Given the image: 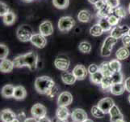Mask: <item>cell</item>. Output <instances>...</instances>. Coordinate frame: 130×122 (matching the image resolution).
<instances>
[{
  "instance_id": "cell-38",
  "label": "cell",
  "mask_w": 130,
  "mask_h": 122,
  "mask_svg": "<svg viewBox=\"0 0 130 122\" xmlns=\"http://www.w3.org/2000/svg\"><path fill=\"white\" fill-rule=\"evenodd\" d=\"M9 54V49L5 44H0V59L1 60L7 59V56Z\"/></svg>"
},
{
  "instance_id": "cell-50",
  "label": "cell",
  "mask_w": 130,
  "mask_h": 122,
  "mask_svg": "<svg viewBox=\"0 0 130 122\" xmlns=\"http://www.w3.org/2000/svg\"><path fill=\"white\" fill-rule=\"evenodd\" d=\"M24 122H38V120L35 117H29V118H27Z\"/></svg>"
},
{
  "instance_id": "cell-12",
  "label": "cell",
  "mask_w": 130,
  "mask_h": 122,
  "mask_svg": "<svg viewBox=\"0 0 130 122\" xmlns=\"http://www.w3.org/2000/svg\"><path fill=\"white\" fill-rule=\"evenodd\" d=\"M70 60L66 57H57L54 60V65L57 69L61 71H67L70 67Z\"/></svg>"
},
{
  "instance_id": "cell-31",
  "label": "cell",
  "mask_w": 130,
  "mask_h": 122,
  "mask_svg": "<svg viewBox=\"0 0 130 122\" xmlns=\"http://www.w3.org/2000/svg\"><path fill=\"white\" fill-rule=\"evenodd\" d=\"M53 4L57 9H66L70 4V0H53Z\"/></svg>"
},
{
  "instance_id": "cell-34",
  "label": "cell",
  "mask_w": 130,
  "mask_h": 122,
  "mask_svg": "<svg viewBox=\"0 0 130 122\" xmlns=\"http://www.w3.org/2000/svg\"><path fill=\"white\" fill-rule=\"evenodd\" d=\"M13 64H14L15 68H23L26 67L25 61H24V55H20L16 56L14 60H13Z\"/></svg>"
},
{
  "instance_id": "cell-33",
  "label": "cell",
  "mask_w": 130,
  "mask_h": 122,
  "mask_svg": "<svg viewBox=\"0 0 130 122\" xmlns=\"http://www.w3.org/2000/svg\"><path fill=\"white\" fill-rule=\"evenodd\" d=\"M78 49L83 54H89L91 51V44L88 42H82L79 44Z\"/></svg>"
},
{
  "instance_id": "cell-21",
  "label": "cell",
  "mask_w": 130,
  "mask_h": 122,
  "mask_svg": "<svg viewBox=\"0 0 130 122\" xmlns=\"http://www.w3.org/2000/svg\"><path fill=\"white\" fill-rule=\"evenodd\" d=\"M15 86L12 85H6L2 88L1 94L2 96L6 98H10L14 97V92H15Z\"/></svg>"
},
{
  "instance_id": "cell-56",
  "label": "cell",
  "mask_w": 130,
  "mask_h": 122,
  "mask_svg": "<svg viewBox=\"0 0 130 122\" xmlns=\"http://www.w3.org/2000/svg\"><path fill=\"white\" fill-rule=\"evenodd\" d=\"M12 122H20V121H19V120H18V119H16V120H15L14 121H12Z\"/></svg>"
},
{
  "instance_id": "cell-16",
  "label": "cell",
  "mask_w": 130,
  "mask_h": 122,
  "mask_svg": "<svg viewBox=\"0 0 130 122\" xmlns=\"http://www.w3.org/2000/svg\"><path fill=\"white\" fill-rule=\"evenodd\" d=\"M15 68L13 61L5 59V60H1L0 63V71L3 73H9L13 70V69Z\"/></svg>"
},
{
  "instance_id": "cell-9",
  "label": "cell",
  "mask_w": 130,
  "mask_h": 122,
  "mask_svg": "<svg viewBox=\"0 0 130 122\" xmlns=\"http://www.w3.org/2000/svg\"><path fill=\"white\" fill-rule=\"evenodd\" d=\"M97 105L103 112H104L105 114H107V113H109V112L111 109V107L115 105V103H114L112 98H102L101 100L99 101Z\"/></svg>"
},
{
  "instance_id": "cell-29",
  "label": "cell",
  "mask_w": 130,
  "mask_h": 122,
  "mask_svg": "<svg viewBox=\"0 0 130 122\" xmlns=\"http://www.w3.org/2000/svg\"><path fill=\"white\" fill-rule=\"evenodd\" d=\"M112 85H113V82H112V79H111V76H104L102 82L100 84L101 88L104 90H105V91H107V90H108L110 91V89Z\"/></svg>"
},
{
  "instance_id": "cell-3",
  "label": "cell",
  "mask_w": 130,
  "mask_h": 122,
  "mask_svg": "<svg viewBox=\"0 0 130 122\" xmlns=\"http://www.w3.org/2000/svg\"><path fill=\"white\" fill-rule=\"evenodd\" d=\"M117 42V39L113 38L112 36H108L104 40L100 50V55L103 57H108L111 56L113 46Z\"/></svg>"
},
{
  "instance_id": "cell-44",
  "label": "cell",
  "mask_w": 130,
  "mask_h": 122,
  "mask_svg": "<svg viewBox=\"0 0 130 122\" xmlns=\"http://www.w3.org/2000/svg\"><path fill=\"white\" fill-rule=\"evenodd\" d=\"M121 39H122V43L124 45V47H130V35L128 34L123 36Z\"/></svg>"
},
{
  "instance_id": "cell-58",
  "label": "cell",
  "mask_w": 130,
  "mask_h": 122,
  "mask_svg": "<svg viewBox=\"0 0 130 122\" xmlns=\"http://www.w3.org/2000/svg\"><path fill=\"white\" fill-rule=\"evenodd\" d=\"M128 102L130 103V94H129V96H128Z\"/></svg>"
},
{
  "instance_id": "cell-52",
  "label": "cell",
  "mask_w": 130,
  "mask_h": 122,
  "mask_svg": "<svg viewBox=\"0 0 130 122\" xmlns=\"http://www.w3.org/2000/svg\"><path fill=\"white\" fill-rule=\"evenodd\" d=\"M55 122H68V121H67V120H62L57 119V120H55Z\"/></svg>"
},
{
  "instance_id": "cell-5",
  "label": "cell",
  "mask_w": 130,
  "mask_h": 122,
  "mask_svg": "<svg viewBox=\"0 0 130 122\" xmlns=\"http://www.w3.org/2000/svg\"><path fill=\"white\" fill-rule=\"evenodd\" d=\"M24 61L25 65L28 67L30 70H35L37 67L38 62V56L36 52L30 51L24 55Z\"/></svg>"
},
{
  "instance_id": "cell-53",
  "label": "cell",
  "mask_w": 130,
  "mask_h": 122,
  "mask_svg": "<svg viewBox=\"0 0 130 122\" xmlns=\"http://www.w3.org/2000/svg\"><path fill=\"white\" fill-rule=\"evenodd\" d=\"M22 1L24 3H31V2H32L33 0H22Z\"/></svg>"
},
{
  "instance_id": "cell-59",
  "label": "cell",
  "mask_w": 130,
  "mask_h": 122,
  "mask_svg": "<svg viewBox=\"0 0 130 122\" xmlns=\"http://www.w3.org/2000/svg\"><path fill=\"white\" fill-rule=\"evenodd\" d=\"M128 34L130 35V29H129V31H128Z\"/></svg>"
},
{
  "instance_id": "cell-26",
  "label": "cell",
  "mask_w": 130,
  "mask_h": 122,
  "mask_svg": "<svg viewBox=\"0 0 130 122\" xmlns=\"http://www.w3.org/2000/svg\"><path fill=\"white\" fill-rule=\"evenodd\" d=\"M16 20V16L13 12H9L3 16V21L6 25H12Z\"/></svg>"
},
{
  "instance_id": "cell-43",
  "label": "cell",
  "mask_w": 130,
  "mask_h": 122,
  "mask_svg": "<svg viewBox=\"0 0 130 122\" xmlns=\"http://www.w3.org/2000/svg\"><path fill=\"white\" fill-rule=\"evenodd\" d=\"M99 70H100V66H98L95 64H92L91 65H89L88 69H87V71L90 73V75H91L93 73H95L96 72H98Z\"/></svg>"
},
{
  "instance_id": "cell-47",
  "label": "cell",
  "mask_w": 130,
  "mask_h": 122,
  "mask_svg": "<svg viewBox=\"0 0 130 122\" xmlns=\"http://www.w3.org/2000/svg\"><path fill=\"white\" fill-rule=\"evenodd\" d=\"M105 5H106V2H105V0H100V1L97 2V3L95 4V7L98 9V10H100V9H101L102 7H104Z\"/></svg>"
},
{
  "instance_id": "cell-39",
  "label": "cell",
  "mask_w": 130,
  "mask_h": 122,
  "mask_svg": "<svg viewBox=\"0 0 130 122\" xmlns=\"http://www.w3.org/2000/svg\"><path fill=\"white\" fill-rule=\"evenodd\" d=\"M114 14L116 16H117L119 18H120V19H122V18L126 17L127 12L123 7H118L114 9Z\"/></svg>"
},
{
  "instance_id": "cell-14",
  "label": "cell",
  "mask_w": 130,
  "mask_h": 122,
  "mask_svg": "<svg viewBox=\"0 0 130 122\" xmlns=\"http://www.w3.org/2000/svg\"><path fill=\"white\" fill-rule=\"evenodd\" d=\"M39 30H40V34L44 35V37H47V36L53 34V27L51 21L45 20V21L42 22L39 27Z\"/></svg>"
},
{
  "instance_id": "cell-37",
  "label": "cell",
  "mask_w": 130,
  "mask_h": 122,
  "mask_svg": "<svg viewBox=\"0 0 130 122\" xmlns=\"http://www.w3.org/2000/svg\"><path fill=\"white\" fill-rule=\"evenodd\" d=\"M111 79H112L113 84L116 83H124V76L121 72H116V73H113L112 76H111Z\"/></svg>"
},
{
  "instance_id": "cell-25",
  "label": "cell",
  "mask_w": 130,
  "mask_h": 122,
  "mask_svg": "<svg viewBox=\"0 0 130 122\" xmlns=\"http://www.w3.org/2000/svg\"><path fill=\"white\" fill-rule=\"evenodd\" d=\"M100 71L104 76H111L113 74V71L111 69L109 62H103L100 65Z\"/></svg>"
},
{
  "instance_id": "cell-19",
  "label": "cell",
  "mask_w": 130,
  "mask_h": 122,
  "mask_svg": "<svg viewBox=\"0 0 130 122\" xmlns=\"http://www.w3.org/2000/svg\"><path fill=\"white\" fill-rule=\"evenodd\" d=\"M70 116V111L66 107H58L56 111V117L57 119L66 120Z\"/></svg>"
},
{
  "instance_id": "cell-55",
  "label": "cell",
  "mask_w": 130,
  "mask_h": 122,
  "mask_svg": "<svg viewBox=\"0 0 130 122\" xmlns=\"http://www.w3.org/2000/svg\"><path fill=\"white\" fill-rule=\"evenodd\" d=\"M116 122H125V121H124V119H122V120H119L118 121H116Z\"/></svg>"
},
{
  "instance_id": "cell-6",
  "label": "cell",
  "mask_w": 130,
  "mask_h": 122,
  "mask_svg": "<svg viewBox=\"0 0 130 122\" xmlns=\"http://www.w3.org/2000/svg\"><path fill=\"white\" fill-rule=\"evenodd\" d=\"M73 102V96L70 92H61L57 98L58 107H67L70 105Z\"/></svg>"
},
{
  "instance_id": "cell-57",
  "label": "cell",
  "mask_w": 130,
  "mask_h": 122,
  "mask_svg": "<svg viewBox=\"0 0 130 122\" xmlns=\"http://www.w3.org/2000/svg\"><path fill=\"white\" fill-rule=\"evenodd\" d=\"M128 12L130 13V3H129V5H128Z\"/></svg>"
},
{
  "instance_id": "cell-42",
  "label": "cell",
  "mask_w": 130,
  "mask_h": 122,
  "mask_svg": "<svg viewBox=\"0 0 130 122\" xmlns=\"http://www.w3.org/2000/svg\"><path fill=\"white\" fill-rule=\"evenodd\" d=\"M106 4L112 9L118 7L120 5V0H105Z\"/></svg>"
},
{
  "instance_id": "cell-20",
  "label": "cell",
  "mask_w": 130,
  "mask_h": 122,
  "mask_svg": "<svg viewBox=\"0 0 130 122\" xmlns=\"http://www.w3.org/2000/svg\"><path fill=\"white\" fill-rule=\"evenodd\" d=\"M113 13H114V9H112L106 4L104 7H102L100 10H98L97 16L100 17V19L101 18H108L111 15H112Z\"/></svg>"
},
{
  "instance_id": "cell-46",
  "label": "cell",
  "mask_w": 130,
  "mask_h": 122,
  "mask_svg": "<svg viewBox=\"0 0 130 122\" xmlns=\"http://www.w3.org/2000/svg\"><path fill=\"white\" fill-rule=\"evenodd\" d=\"M17 119L19 120L20 122H24V121L27 119L25 112H20V113L17 115Z\"/></svg>"
},
{
  "instance_id": "cell-7",
  "label": "cell",
  "mask_w": 130,
  "mask_h": 122,
  "mask_svg": "<svg viewBox=\"0 0 130 122\" xmlns=\"http://www.w3.org/2000/svg\"><path fill=\"white\" fill-rule=\"evenodd\" d=\"M31 113L32 116L37 119H41L43 117L46 116L47 114V109L41 103H36L32 107L31 109Z\"/></svg>"
},
{
  "instance_id": "cell-32",
  "label": "cell",
  "mask_w": 130,
  "mask_h": 122,
  "mask_svg": "<svg viewBox=\"0 0 130 122\" xmlns=\"http://www.w3.org/2000/svg\"><path fill=\"white\" fill-rule=\"evenodd\" d=\"M99 25L101 26V28L104 30V32H108V31L111 30V26L109 23L107 18H101V19L99 20Z\"/></svg>"
},
{
  "instance_id": "cell-45",
  "label": "cell",
  "mask_w": 130,
  "mask_h": 122,
  "mask_svg": "<svg viewBox=\"0 0 130 122\" xmlns=\"http://www.w3.org/2000/svg\"><path fill=\"white\" fill-rule=\"evenodd\" d=\"M57 93H58V88L55 85V86H54V87H53L50 91H49V92L48 93L47 96H48V98H53L56 97V95L57 94Z\"/></svg>"
},
{
  "instance_id": "cell-41",
  "label": "cell",
  "mask_w": 130,
  "mask_h": 122,
  "mask_svg": "<svg viewBox=\"0 0 130 122\" xmlns=\"http://www.w3.org/2000/svg\"><path fill=\"white\" fill-rule=\"evenodd\" d=\"M9 12H10V9L7 4L3 2L0 3V16H4Z\"/></svg>"
},
{
  "instance_id": "cell-23",
  "label": "cell",
  "mask_w": 130,
  "mask_h": 122,
  "mask_svg": "<svg viewBox=\"0 0 130 122\" xmlns=\"http://www.w3.org/2000/svg\"><path fill=\"white\" fill-rule=\"evenodd\" d=\"M130 56V51L126 47H122L117 50V51L116 53V59L119 60H124L128 59Z\"/></svg>"
},
{
  "instance_id": "cell-24",
  "label": "cell",
  "mask_w": 130,
  "mask_h": 122,
  "mask_svg": "<svg viewBox=\"0 0 130 122\" xmlns=\"http://www.w3.org/2000/svg\"><path fill=\"white\" fill-rule=\"evenodd\" d=\"M27 96V91L24 86H16L15 88V92H14V97L17 100H23Z\"/></svg>"
},
{
  "instance_id": "cell-18",
  "label": "cell",
  "mask_w": 130,
  "mask_h": 122,
  "mask_svg": "<svg viewBox=\"0 0 130 122\" xmlns=\"http://www.w3.org/2000/svg\"><path fill=\"white\" fill-rule=\"evenodd\" d=\"M61 80L66 85H73L75 83L77 78L75 77V76L73 74V73L63 71V73H61Z\"/></svg>"
},
{
  "instance_id": "cell-2",
  "label": "cell",
  "mask_w": 130,
  "mask_h": 122,
  "mask_svg": "<svg viewBox=\"0 0 130 122\" xmlns=\"http://www.w3.org/2000/svg\"><path fill=\"white\" fill-rule=\"evenodd\" d=\"M33 34H33L32 28L28 25H20L19 28L17 29V31H16L17 38L23 42L31 41V38H32Z\"/></svg>"
},
{
  "instance_id": "cell-51",
  "label": "cell",
  "mask_w": 130,
  "mask_h": 122,
  "mask_svg": "<svg viewBox=\"0 0 130 122\" xmlns=\"http://www.w3.org/2000/svg\"><path fill=\"white\" fill-rule=\"evenodd\" d=\"M99 1H100V0H88V2L90 3H91V4H95Z\"/></svg>"
},
{
  "instance_id": "cell-48",
  "label": "cell",
  "mask_w": 130,
  "mask_h": 122,
  "mask_svg": "<svg viewBox=\"0 0 130 122\" xmlns=\"http://www.w3.org/2000/svg\"><path fill=\"white\" fill-rule=\"evenodd\" d=\"M124 84V87H125V90H126V91L130 93V77L125 79Z\"/></svg>"
},
{
  "instance_id": "cell-10",
  "label": "cell",
  "mask_w": 130,
  "mask_h": 122,
  "mask_svg": "<svg viewBox=\"0 0 130 122\" xmlns=\"http://www.w3.org/2000/svg\"><path fill=\"white\" fill-rule=\"evenodd\" d=\"M30 42L35 47H37L38 48H44L47 44V39L41 34H34L32 38H31Z\"/></svg>"
},
{
  "instance_id": "cell-1",
  "label": "cell",
  "mask_w": 130,
  "mask_h": 122,
  "mask_svg": "<svg viewBox=\"0 0 130 122\" xmlns=\"http://www.w3.org/2000/svg\"><path fill=\"white\" fill-rule=\"evenodd\" d=\"M34 86L36 90L41 94H48L53 87L55 86V82L51 77L47 76H39L35 81Z\"/></svg>"
},
{
  "instance_id": "cell-17",
  "label": "cell",
  "mask_w": 130,
  "mask_h": 122,
  "mask_svg": "<svg viewBox=\"0 0 130 122\" xmlns=\"http://www.w3.org/2000/svg\"><path fill=\"white\" fill-rule=\"evenodd\" d=\"M109 114L111 116V122H116L119 120L124 119L123 114L120 112V109L116 105H114L112 107H111V109L109 112Z\"/></svg>"
},
{
  "instance_id": "cell-4",
  "label": "cell",
  "mask_w": 130,
  "mask_h": 122,
  "mask_svg": "<svg viewBox=\"0 0 130 122\" xmlns=\"http://www.w3.org/2000/svg\"><path fill=\"white\" fill-rule=\"evenodd\" d=\"M75 25V20L71 16H62L58 20V29L61 32H69Z\"/></svg>"
},
{
  "instance_id": "cell-35",
  "label": "cell",
  "mask_w": 130,
  "mask_h": 122,
  "mask_svg": "<svg viewBox=\"0 0 130 122\" xmlns=\"http://www.w3.org/2000/svg\"><path fill=\"white\" fill-rule=\"evenodd\" d=\"M91 114L94 117H95V118H103V117H104L105 116V113L98 107V105L92 107Z\"/></svg>"
},
{
  "instance_id": "cell-22",
  "label": "cell",
  "mask_w": 130,
  "mask_h": 122,
  "mask_svg": "<svg viewBox=\"0 0 130 122\" xmlns=\"http://www.w3.org/2000/svg\"><path fill=\"white\" fill-rule=\"evenodd\" d=\"M124 90H125L124 83H116L111 85V87L110 89V92L113 95L118 96V95L123 94Z\"/></svg>"
},
{
  "instance_id": "cell-28",
  "label": "cell",
  "mask_w": 130,
  "mask_h": 122,
  "mask_svg": "<svg viewBox=\"0 0 130 122\" xmlns=\"http://www.w3.org/2000/svg\"><path fill=\"white\" fill-rule=\"evenodd\" d=\"M104 75L101 73V72L99 70L98 72H96L95 73H93L90 76V80L92 83L95 84V85H100L102 81H103V78H104Z\"/></svg>"
},
{
  "instance_id": "cell-49",
  "label": "cell",
  "mask_w": 130,
  "mask_h": 122,
  "mask_svg": "<svg viewBox=\"0 0 130 122\" xmlns=\"http://www.w3.org/2000/svg\"><path fill=\"white\" fill-rule=\"evenodd\" d=\"M38 122H52V120L48 118L47 116H44L43 118L41 119H38Z\"/></svg>"
},
{
  "instance_id": "cell-8",
  "label": "cell",
  "mask_w": 130,
  "mask_h": 122,
  "mask_svg": "<svg viewBox=\"0 0 130 122\" xmlns=\"http://www.w3.org/2000/svg\"><path fill=\"white\" fill-rule=\"evenodd\" d=\"M129 27L128 25H116L114 26V28L111 30V36L113 38L119 39L122 38L123 36L128 34Z\"/></svg>"
},
{
  "instance_id": "cell-15",
  "label": "cell",
  "mask_w": 130,
  "mask_h": 122,
  "mask_svg": "<svg viewBox=\"0 0 130 122\" xmlns=\"http://www.w3.org/2000/svg\"><path fill=\"white\" fill-rule=\"evenodd\" d=\"M0 118L3 122H12L17 119V115L11 109H4L0 113Z\"/></svg>"
},
{
  "instance_id": "cell-13",
  "label": "cell",
  "mask_w": 130,
  "mask_h": 122,
  "mask_svg": "<svg viewBox=\"0 0 130 122\" xmlns=\"http://www.w3.org/2000/svg\"><path fill=\"white\" fill-rule=\"evenodd\" d=\"M72 73L75 76V77L77 78V80L81 81L86 78V76H87L88 71L86 69V67H84L82 64H78V65H76L74 68Z\"/></svg>"
},
{
  "instance_id": "cell-11",
  "label": "cell",
  "mask_w": 130,
  "mask_h": 122,
  "mask_svg": "<svg viewBox=\"0 0 130 122\" xmlns=\"http://www.w3.org/2000/svg\"><path fill=\"white\" fill-rule=\"evenodd\" d=\"M71 119L74 122H83L87 119V114L83 109L76 108L71 113Z\"/></svg>"
},
{
  "instance_id": "cell-30",
  "label": "cell",
  "mask_w": 130,
  "mask_h": 122,
  "mask_svg": "<svg viewBox=\"0 0 130 122\" xmlns=\"http://www.w3.org/2000/svg\"><path fill=\"white\" fill-rule=\"evenodd\" d=\"M104 30L101 28V26L99 24L94 25L91 29H90V34H91L94 37H99V36L102 35L104 34Z\"/></svg>"
},
{
  "instance_id": "cell-40",
  "label": "cell",
  "mask_w": 130,
  "mask_h": 122,
  "mask_svg": "<svg viewBox=\"0 0 130 122\" xmlns=\"http://www.w3.org/2000/svg\"><path fill=\"white\" fill-rule=\"evenodd\" d=\"M120 18H119L117 16H116L114 13L107 18V20H108L109 23H110V25L111 26H116V25H117L118 23H119V21H120Z\"/></svg>"
},
{
  "instance_id": "cell-27",
  "label": "cell",
  "mask_w": 130,
  "mask_h": 122,
  "mask_svg": "<svg viewBox=\"0 0 130 122\" xmlns=\"http://www.w3.org/2000/svg\"><path fill=\"white\" fill-rule=\"evenodd\" d=\"M78 20L80 22L86 23L91 20V13L87 10H82L78 14Z\"/></svg>"
},
{
  "instance_id": "cell-54",
  "label": "cell",
  "mask_w": 130,
  "mask_h": 122,
  "mask_svg": "<svg viewBox=\"0 0 130 122\" xmlns=\"http://www.w3.org/2000/svg\"><path fill=\"white\" fill-rule=\"evenodd\" d=\"M83 122H94L92 120H90V119H87V120H85Z\"/></svg>"
},
{
  "instance_id": "cell-36",
  "label": "cell",
  "mask_w": 130,
  "mask_h": 122,
  "mask_svg": "<svg viewBox=\"0 0 130 122\" xmlns=\"http://www.w3.org/2000/svg\"><path fill=\"white\" fill-rule=\"evenodd\" d=\"M109 64L111 70L113 71V73L120 72V70H121V64H120L119 60H112L109 62Z\"/></svg>"
}]
</instances>
